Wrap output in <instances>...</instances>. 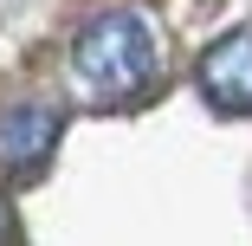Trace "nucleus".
I'll return each instance as SVG.
<instances>
[{
	"label": "nucleus",
	"instance_id": "1",
	"mask_svg": "<svg viewBox=\"0 0 252 246\" xmlns=\"http://www.w3.org/2000/svg\"><path fill=\"white\" fill-rule=\"evenodd\" d=\"M71 65H78V78H84L97 97H104V104H136V97L156 84L162 52H156V33H149V20L129 13V7H117V13H97V20L78 33Z\"/></svg>",
	"mask_w": 252,
	"mask_h": 246
},
{
	"label": "nucleus",
	"instance_id": "2",
	"mask_svg": "<svg viewBox=\"0 0 252 246\" xmlns=\"http://www.w3.org/2000/svg\"><path fill=\"white\" fill-rule=\"evenodd\" d=\"M59 136H65V117L52 104H13L0 117V169L13 181H32L45 162H52Z\"/></svg>",
	"mask_w": 252,
	"mask_h": 246
},
{
	"label": "nucleus",
	"instance_id": "3",
	"mask_svg": "<svg viewBox=\"0 0 252 246\" xmlns=\"http://www.w3.org/2000/svg\"><path fill=\"white\" fill-rule=\"evenodd\" d=\"M200 97H207L214 110L226 117H252V26L214 39L207 52H200Z\"/></svg>",
	"mask_w": 252,
	"mask_h": 246
},
{
	"label": "nucleus",
	"instance_id": "4",
	"mask_svg": "<svg viewBox=\"0 0 252 246\" xmlns=\"http://www.w3.org/2000/svg\"><path fill=\"white\" fill-rule=\"evenodd\" d=\"M0 246H13V208L0 201Z\"/></svg>",
	"mask_w": 252,
	"mask_h": 246
}]
</instances>
